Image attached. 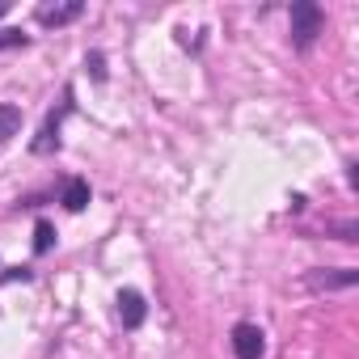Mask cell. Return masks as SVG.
Instances as JSON below:
<instances>
[{
  "label": "cell",
  "mask_w": 359,
  "mask_h": 359,
  "mask_svg": "<svg viewBox=\"0 0 359 359\" xmlns=\"http://www.w3.org/2000/svg\"><path fill=\"white\" fill-rule=\"evenodd\" d=\"M5 13H9V5H5V0H0V18H5Z\"/></svg>",
  "instance_id": "14"
},
{
  "label": "cell",
  "mask_w": 359,
  "mask_h": 359,
  "mask_svg": "<svg viewBox=\"0 0 359 359\" xmlns=\"http://www.w3.org/2000/svg\"><path fill=\"white\" fill-rule=\"evenodd\" d=\"M13 47H30V34L18 26H5L0 30V51H13Z\"/></svg>",
  "instance_id": "11"
},
{
  "label": "cell",
  "mask_w": 359,
  "mask_h": 359,
  "mask_svg": "<svg viewBox=\"0 0 359 359\" xmlns=\"http://www.w3.org/2000/svg\"><path fill=\"white\" fill-rule=\"evenodd\" d=\"M89 199H93V191H89V182H85V177H68V182H64V195H60V203H64L68 212H85V208H89Z\"/></svg>",
  "instance_id": "7"
},
{
  "label": "cell",
  "mask_w": 359,
  "mask_h": 359,
  "mask_svg": "<svg viewBox=\"0 0 359 359\" xmlns=\"http://www.w3.org/2000/svg\"><path fill=\"white\" fill-rule=\"evenodd\" d=\"M81 13H85V0H64V5H43L34 18H39V26H47V30H60V26L76 22Z\"/></svg>",
  "instance_id": "6"
},
{
  "label": "cell",
  "mask_w": 359,
  "mask_h": 359,
  "mask_svg": "<svg viewBox=\"0 0 359 359\" xmlns=\"http://www.w3.org/2000/svg\"><path fill=\"white\" fill-rule=\"evenodd\" d=\"M229 342H233V355H237V359H262V355H266V334H262L254 321H237Z\"/></svg>",
  "instance_id": "4"
},
{
  "label": "cell",
  "mask_w": 359,
  "mask_h": 359,
  "mask_svg": "<svg viewBox=\"0 0 359 359\" xmlns=\"http://www.w3.org/2000/svg\"><path fill=\"white\" fill-rule=\"evenodd\" d=\"M18 131H22V106L0 102V144H9Z\"/></svg>",
  "instance_id": "8"
},
{
  "label": "cell",
  "mask_w": 359,
  "mask_h": 359,
  "mask_svg": "<svg viewBox=\"0 0 359 359\" xmlns=\"http://www.w3.org/2000/svg\"><path fill=\"white\" fill-rule=\"evenodd\" d=\"M18 279H22V283H30V279H34V271H30V266H9L5 275H0V283H18Z\"/></svg>",
  "instance_id": "13"
},
{
  "label": "cell",
  "mask_w": 359,
  "mask_h": 359,
  "mask_svg": "<svg viewBox=\"0 0 359 359\" xmlns=\"http://www.w3.org/2000/svg\"><path fill=\"white\" fill-rule=\"evenodd\" d=\"M359 283V266H313L304 275L309 292H346Z\"/></svg>",
  "instance_id": "3"
},
{
  "label": "cell",
  "mask_w": 359,
  "mask_h": 359,
  "mask_svg": "<svg viewBox=\"0 0 359 359\" xmlns=\"http://www.w3.org/2000/svg\"><path fill=\"white\" fill-rule=\"evenodd\" d=\"M325 237H334V241H346V245H355V241H359V224H355V220L330 224V229H325Z\"/></svg>",
  "instance_id": "10"
},
{
  "label": "cell",
  "mask_w": 359,
  "mask_h": 359,
  "mask_svg": "<svg viewBox=\"0 0 359 359\" xmlns=\"http://www.w3.org/2000/svg\"><path fill=\"white\" fill-rule=\"evenodd\" d=\"M321 30H325L321 5H313V0H296V5H292V47L296 51H309Z\"/></svg>",
  "instance_id": "1"
},
{
  "label": "cell",
  "mask_w": 359,
  "mask_h": 359,
  "mask_svg": "<svg viewBox=\"0 0 359 359\" xmlns=\"http://www.w3.org/2000/svg\"><path fill=\"white\" fill-rule=\"evenodd\" d=\"M85 68H89L93 81H106V55H102V51H89V55H85Z\"/></svg>",
  "instance_id": "12"
},
{
  "label": "cell",
  "mask_w": 359,
  "mask_h": 359,
  "mask_svg": "<svg viewBox=\"0 0 359 359\" xmlns=\"http://www.w3.org/2000/svg\"><path fill=\"white\" fill-rule=\"evenodd\" d=\"M144 317H148V300L135 287H123L118 292V321H123V330H140Z\"/></svg>",
  "instance_id": "5"
},
{
  "label": "cell",
  "mask_w": 359,
  "mask_h": 359,
  "mask_svg": "<svg viewBox=\"0 0 359 359\" xmlns=\"http://www.w3.org/2000/svg\"><path fill=\"white\" fill-rule=\"evenodd\" d=\"M51 245H55V229H51L47 220H39V224H34V254L43 258V254H51Z\"/></svg>",
  "instance_id": "9"
},
{
  "label": "cell",
  "mask_w": 359,
  "mask_h": 359,
  "mask_svg": "<svg viewBox=\"0 0 359 359\" xmlns=\"http://www.w3.org/2000/svg\"><path fill=\"white\" fill-rule=\"evenodd\" d=\"M76 110V102H72V89H64V97H60V106L47 114V123L39 127V135L30 140V152L34 156H51V152H60V131H64V118Z\"/></svg>",
  "instance_id": "2"
}]
</instances>
